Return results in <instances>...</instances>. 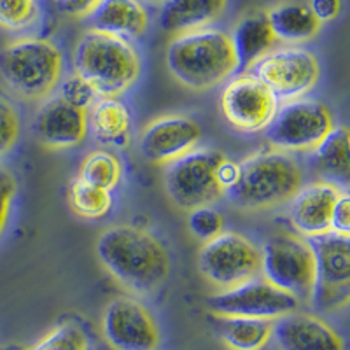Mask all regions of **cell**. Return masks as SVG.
<instances>
[{"label":"cell","instance_id":"cell-1","mask_svg":"<svg viewBox=\"0 0 350 350\" xmlns=\"http://www.w3.org/2000/svg\"><path fill=\"white\" fill-rule=\"evenodd\" d=\"M95 252L102 268L131 295H154L170 277V252L161 239L139 224L105 228Z\"/></svg>","mask_w":350,"mask_h":350},{"label":"cell","instance_id":"cell-2","mask_svg":"<svg viewBox=\"0 0 350 350\" xmlns=\"http://www.w3.org/2000/svg\"><path fill=\"white\" fill-rule=\"evenodd\" d=\"M165 62L170 76L193 92L212 90L239 70L230 33L212 27L174 36Z\"/></svg>","mask_w":350,"mask_h":350},{"label":"cell","instance_id":"cell-3","mask_svg":"<svg viewBox=\"0 0 350 350\" xmlns=\"http://www.w3.org/2000/svg\"><path fill=\"white\" fill-rule=\"evenodd\" d=\"M235 186L224 196L239 211L262 212L282 207L303 186V168L293 154L259 149L239 163Z\"/></svg>","mask_w":350,"mask_h":350},{"label":"cell","instance_id":"cell-4","mask_svg":"<svg viewBox=\"0 0 350 350\" xmlns=\"http://www.w3.org/2000/svg\"><path fill=\"white\" fill-rule=\"evenodd\" d=\"M72 67L98 96L120 98L139 83L142 58L131 40L88 28L74 46Z\"/></svg>","mask_w":350,"mask_h":350},{"label":"cell","instance_id":"cell-5","mask_svg":"<svg viewBox=\"0 0 350 350\" xmlns=\"http://www.w3.org/2000/svg\"><path fill=\"white\" fill-rule=\"evenodd\" d=\"M65 58L53 40L20 37L0 51V81L25 102H46L64 79Z\"/></svg>","mask_w":350,"mask_h":350},{"label":"cell","instance_id":"cell-6","mask_svg":"<svg viewBox=\"0 0 350 350\" xmlns=\"http://www.w3.org/2000/svg\"><path fill=\"white\" fill-rule=\"evenodd\" d=\"M261 254L262 279L295 296L299 303L312 301L317 268L310 240L280 231L267 240Z\"/></svg>","mask_w":350,"mask_h":350},{"label":"cell","instance_id":"cell-7","mask_svg":"<svg viewBox=\"0 0 350 350\" xmlns=\"http://www.w3.org/2000/svg\"><path fill=\"white\" fill-rule=\"evenodd\" d=\"M334 126L333 111L321 100L305 96L280 102L265 133L271 149L293 154L314 151Z\"/></svg>","mask_w":350,"mask_h":350},{"label":"cell","instance_id":"cell-8","mask_svg":"<svg viewBox=\"0 0 350 350\" xmlns=\"http://www.w3.org/2000/svg\"><path fill=\"white\" fill-rule=\"evenodd\" d=\"M261 247L237 231H223L198 252V270L219 291L261 277Z\"/></svg>","mask_w":350,"mask_h":350},{"label":"cell","instance_id":"cell-9","mask_svg":"<svg viewBox=\"0 0 350 350\" xmlns=\"http://www.w3.org/2000/svg\"><path fill=\"white\" fill-rule=\"evenodd\" d=\"M224 154L217 149H200L165 165L163 184L168 200L180 211L214 205L223 198V187L215 179V167Z\"/></svg>","mask_w":350,"mask_h":350},{"label":"cell","instance_id":"cell-10","mask_svg":"<svg viewBox=\"0 0 350 350\" xmlns=\"http://www.w3.org/2000/svg\"><path fill=\"white\" fill-rule=\"evenodd\" d=\"M247 72L270 88L279 102L305 98L321 79L317 56L305 48L284 46L259 58Z\"/></svg>","mask_w":350,"mask_h":350},{"label":"cell","instance_id":"cell-11","mask_svg":"<svg viewBox=\"0 0 350 350\" xmlns=\"http://www.w3.org/2000/svg\"><path fill=\"white\" fill-rule=\"evenodd\" d=\"M207 306L215 317L262 319L275 323L277 319L298 310L299 301L258 277L231 289L217 291L208 298Z\"/></svg>","mask_w":350,"mask_h":350},{"label":"cell","instance_id":"cell-12","mask_svg":"<svg viewBox=\"0 0 350 350\" xmlns=\"http://www.w3.org/2000/svg\"><path fill=\"white\" fill-rule=\"evenodd\" d=\"M219 104L224 120L237 131L261 133L270 126L280 102L262 81L251 72H242L228 81Z\"/></svg>","mask_w":350,"mask_h":350},{"label":"cell","instance_id":"cell-13","mask_svg":"<svg viewBox=\"0 0 350 350\" xmlns=\"http://www.w3.org/2000/svg\"><path fill=\"white\" fill-rule=\"evenodd\" d=\"M350 237L327 233L312 239L317 280L312 301L321 312H338L350 298Z\"/></svg>","mask_w":350,"mask_h":350},{"label":"cell","instance_id":"cell-14","mask_svg":"<svg viewBox=\"0 0 350 350\" xmlns=\"http://www.w3.org/2000/svg\"><path fill=\"white\" fill-rule=\"evenodd\" d=\"M100 329L112 350H158L161 343L152 312L131 296H120L107 303Z\"/></svg>","mask_w":350,"mask_h":350},{"label":"cell","instance_id":"cell-15","mask_svg":"<svg viewBox=\"0 0 350 350\" xmlns=\"http://www.w3.org/2000/svg\"><path fill=\"white\" fill-rule=\"evenodd\" d=\"M202 140V126L186 114L159 116L142 128L139 152L152 165H168L195 151Z\"/></svg>","mask_w":350,"mask_h":350},{"label":"cell","instance_id":"cell-16","mask_svg":"<svg viewBox=\"0 0 350 350\" xmlns=\"http://www.w3.org/2000/svg\"><path fill=\"white\" fill-rule=\"evenodd\" d=\"M345 191V187L323 179L303 184L289 202L287 211V217L296 235L312 240L333 233V208Z\"/></svg>","mask_w":350,"mask_h":350},{"label":"cell","instance_id":"cell-17","mask_svg":"<svg viewBox=\"0 0 350 350\" xmlns=\"http://www.w3.org/2000/svg\"><path fill=\"white\" fill-rule=\"evenodd\" d=\"M33 131L44 148L56 151L77 148L88 135V114L51 96L37 111Z\"/></svg>","mask_w":350,"mask_h":350},{"label":"cell","instance_id":"cell-18","mask_svg":"<svg viewBox=\"0 0 350 350\" xmlns=\"http://www.w3.org/2000/svg\"><path fill=\"white\" fill-rule=\"evenodd\" d=\"M279 350H345L343 338L326 321L314 314L293 312L273 323Z\"/></svg>","mask_w":350,"mask_h":350},{"label":"cell","instance_id":"cell-19","mask_svg":"<svg viewBox=\"0 0 350 350\" xmlns=\"http://www.w3.org/2000/svg\"><path fill=\"white\" fill-rule=\"evenodd\" d=\"M88 28L133 40L149 28V12L142 0H100L86 18Z\"/></svg>","mask_w":350,"mask_h":350},{"label":"cell","instance_id":"cell-20","mask_svg":"<svg viewBox=\"0 0 350 350\" xmlns=\"http://www.w3.org/2000/svg\"><path fill=\"white\" fill-rule=\"evenodd\" d=\"M226 4L228 0H161L158 25L174 36L207 28L223 14Z\"/></svg>","mask_w":350,"mask_h":350},{"label":"cell","instance_id":"cell-21","mask_svg":"<svg viewBox=\"0 0 350 350\" xmlns=\"http://www.w3.org/2000/svg\"><path fill=\"white\" fill-rule=\"evenodd\" d=\"M235 48L239 70L247 72L259 58L270 53L277 46V37L270 27L267 12H252L243 16L230 33Z\"/></svg>","mask_w":350,"mask_h":350},{"label":"cell","instance_id":"cell-22","mask_svg":"<svg viewBox=\"0 0 350 350\" xmlns=\"http://www.w3.org/2000/svg\"><path fill=\"white\" fill-rule=\"evenodd\" d=\"M88 114V131L100 144L123 148L130 140L131 112L120 98L98 96L90 107Z\"/></svg>","mask_w":350,"mask_h":350},{"label":"cell","instance_id":"cell-23","mask_svg":"<svg viewBox=\"0 0 350 350\" xmlns=\"http://www.w3.org/2000/svg\"><path fill=\"white\" fill-rule=\"evenodd\" d=\"M273 36L279 42L298 46L314 39L321 23L312 14L310 8L299 2H284L267 12Z\"/></svg>","mask_w":350,"mask_h":350},{"label":"cell","instance_id":"cell-24","mask_svg":"<svg viewBox=\"0 0 350 350\" xmlns=\"http://www.w3.org/2000/svg\"><path fill=\"white\" fill-rule=\"evenodd\" d=\"M314 165L323 175V180L347 187L349 184V130L347 126H334L329 135L312 151Z\"/></svg>","mask_w":350,"mask_h":350},{"label":"cell","instance_id":"cell-25","mask_svg":"<svg viewBox=\"0 0 350 350\" xmlns=\"http://www.w3.org/2000/svg\"><path fill=\"white\" fill-rule=\"evenodd\" d=\"M219 334L230 350H262L273 336V323L262 319L219 317Z\"/></svg>","mask_w":350,"mask_h":350},{"label":"cell","instance_id":"cell-26","mask_svg":"<svg viewBox=\"0 0 350 350\" xmlns=\"http://www.w3.org/2000/svg\"><path fill=\"white\" fill-rule=\"evenodd\" d=\"M112 191L93 186L77 175L68 187V207L83 219H102L112 208Z\"/></svg>","mask_w":350,"mask_h":350},{"label":"cell","instance_id":"cell-27","mask_svg":"<svg viewBox=\"0 0 350 350\" xmlns=\"http://www.w3.org/2000/svg\"><path fill=\"white\" fill-rule=\"evenodd\" d=\"M79 177L93 186L112 191L120 186L121 179H123V163L114 152L96 149V151L86 154L83 165H81Z\"/></svg>","mask_w":350,"mask_h":350},{"label":"cell","instance_id":"cell-28","mask_svg":"<svg viewBox=\"0 0 350 350\" xmlns=\"http://www.w3.org/2000/svg\"><path fill=\"white\" fill-rule=\"evenodd\" d=\"M39 0H0V28L8 32H25L40 21Z\"/></svg>","mask_w":350,"mask_h":350},{"label":"cell","instance_id":"cell-29","mask_svg":"<svg viewBox=\"0 0 350 350\" xmlns=\"http://www.w3.org/2000/svg\"><path fill=\"white\" fill-rule=\"evenodd\" d=\"M30 350H90V338L79 324L64 323L44 334Z\"/></svg>","mask_w":350,"mask_h":350},{"label":"cell","instance_id":"cell-30","mask_svg":"<svg viewBox=\"0 0 350 350\" xmlns=\"http://www.w3.org/2000/svg\"><path fill=\"white\" fill-rule=\"evenodd\" d=\"M187 230L200 242H211L224 231V217L212 205L193 208L187 214Z\"/></svg>","mask_w":350,"mask_h":350},{"label":"cell","instance_id":"cell-31","mask_svg":"<svg viewBox=\"0 0 350 350\" xmlns=\"http://www.w3.org/2000/svg\"><path fill=\"white\" fill-rule=\"evenodd\" d=\"M58 92V98L65 104L72 105V107L79 109V111L88 112L90 107L96 102L98 95L93 90V86L88 81H84L83 77L77 76L76 72H72L70 76L64 77L56 88Z\"/></svg>","mask_w":350,"mask_h":350},{"label":"cell","instance_id":"cell-32","mask_svg":"<svg viewBox=\"0 0 350 350\" xmlns=\"http://www.w3.org/2000/svg\"><path fill=\"white\" fill-rule=\"evenodd\" d=\"M21 135V116L11 100L0 95V158L16 148Z\"/></svg>","mask_w":350,"mask_h":350},{"label":"cell","instance_id":"cell-33","mask_svg":"<svg viewBox=\"0 0 350 350\" xmlns=\"http://www.w3.org/2000/svg\"><path fill=\"white\" fill-rule=\"evenodd\" d=\"M18 195V180L11 170L0 165V237L4 235L5 228L11 219L12 205Z\"/></svg>","mask_w":350,"mask_h":350},{"label":"cell","instance_id":"cell-34","mask_svg":"<svg viewBox=\"0 0 350 350\" xmlns=\"http://www.w3.org/2000/svg\"><path fill=\"white\" fill-rule=\"evenodd\" d=\"M331 228L336 235L350 237V196L347 191L340 196L336 205H334Z\"/></svg>","mask_w":350,"mask_h":350},{"label":"cell","instance_id":"cell-35","mask_svg":"<svg viewBox=\"0 0 350 350\" xmlns=\"http://www.w3.org/2000/svg\"><path fill=\"white\" fill-rule=\"evenodd\" d=\"M100 0H56V5L64 14L76 20H86L95 8L98 5Z\"/></svg>","mask_w":350,"mask_h":350},{"label":"cell","instance_id":"cell-36","mask_svg":"<svg viewBox=\"0 0 350 350\" xmlns=\"http://www.w3.org/2000/svg\"><path fill=\"white\" fill-rule=\"evenodd\" d=\"M239 163L228 158L226 154H224V158L221 159L217 163V167H215V179H217L219 186L223 187L224 193L235 186V183L239 180Z\"/></svg>","mask_w":350,"mask_h":350},{"label":"cell","instance_id":"cell-37","mask_svg":"<svg viewBox=\"0 0 350 350\" xmlns=\"http://www.w3.org/2000/svg\"><path fill=\"white\" fill-rule=\"evenodd\" d=\"M306 5L321 25L336 20L342 11V0H310V4Z\"/></svg>","mask_w":350,"mask_h":350}]
</instances>
